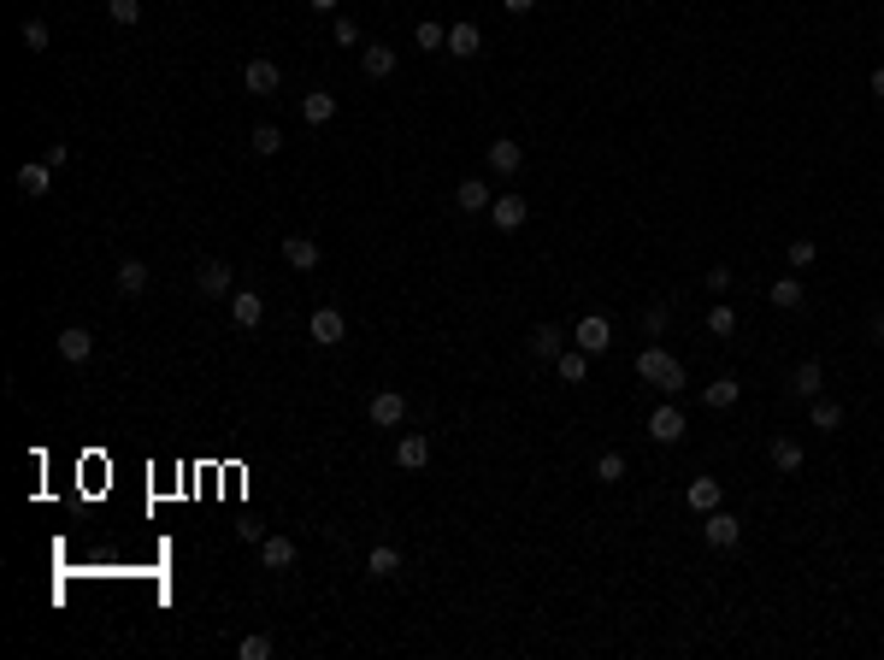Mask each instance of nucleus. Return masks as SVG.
<instances>
[{"instance_id":"f257e3e1","label":"nucleus","mask_w":884,"mask_h":660,"mask_svg":"<svg viewBox=\"0 0 884 660\" xmlns=\"http://www.w3.org/2000/svg\"><path fill=\"white\" fill-rule=\"evenodd\" d=\"M637 378H643L648 390H660V395H678V390L690 383L684 365H678L666 348H643V354H637Z\"/></svg>"},{"instance_id":"f03ea898","label":"nucleus","mask_w":884,"mask_h":660,"mask_svg":"<svg viewBox=\"0 0 884 660\" xmlns=\"http://www.w3.org/2000/svg\"><path fill=\"white\" fill-rule=\"evenodd\" d=\"M702 536L714 548H737L743 543V519H737V513H725V507H714V513H708V525H702Z\"/></svg>"},{"instance_id":"7ed1b4c3","label":"nucleus","mask_w":884,"mask_h":660,"mask_svg":"<svg viewBox=\"0 0 884 660\" xmlns=\"http://www.w3.org/2000/svg\"><path fill=\"white\" fill-rule=\"evenodd\" d=\"M572 337H578V348H584V354H607V348H614V324H607L602 313H589V319H578Z\"/></svg>"},{"instance_id":"20e7f679","label":"nucleus","mask_w":884,"mask_h":660,"mask_svg":"<svg viewBox=\"0 0 884 660\" xmlns=\"http://www.w3.org/2000/svg\"><path fill=\"white\" fill-rule=\"evenodd\" d=\"M307 330H313V342H319V348H337V342L348 337V319H342L337 307H319V313H313V324H307Z\"/></svg>"},{"instance_id":"39448f33","label":"nucleus","mask_w":884,"mask_h":660,"mask_svg":"<svg viewBox=\"0 0 884 660\" xmlns=\"http://www.w3.org/2000/svg\"><path fill=\"white\" fill-rule=\"evenodd\" d=\"M278 83H283V71L271 65V59H248V71H242V89H248V95H278Z\"/></svg>"},{"instance_id":"423d86ee","label":"nucleus","mask_w":884,"mask_h":660,"mask_svg":"<svg viewBox=\"0 0 884 660\" xmlns=\"http://www.w3.org/2000/svg\"><path fill=\"white\" fill-rule=\"evenodd\" d=\"M395 466H401V472H425V466H431V436H401V442H395Z\"/></svg>"},{"instance_id":"0eeeda50","label":"nucleus","mask_w":884,"mask_h":660,"mask_svg":"<svg viewBox=\"0 0 884 660\" xmlns=\"http://www.w3.org/2000/svg\"><path fill=\"white\" fill-rule=\"evenodd\" d=\"M490 219H495V230H519L525 219H531V207H525V195H495Z\"/></svg>"},{"instance_id":"6e6552de","label":"nucleus","mask_w":884,"mask_h":660,"mask_svg":"<svg viewBox=\"0 0 884 660\" xmlns=\"http://www.w3.org/2000/svg\"><path fill=\"white\" fill-rule=\"evenodd\" d=\"M365 419L390 431V424H401V419H408V401H401L395 390H383V395H372V407H365Z\"/></svg>"},{"instance_id":"1a4fd4ad","label":"nucleus","mask_w":884,"mask_h":660,"mask_svg":"<svg viewBox=\"0 0 884 660\" xmlns=\"http://www.w3.org/2000/svg\"><path fill=\"white\" fill-rule=\"evenodd\" d=\"M195 289H201L207 301H225V296H230V266H219V260H207V266L195 271Z\"/></svg>"},{"instance_id":"9d476101","label":"nucleus","mask_w":884,"mask_h":660,"mask_svg":"<svg viewBox=\"0 0 884 660\" xmlns=\"http://www.w3.org/2000/svg\"><path fill=\"white\" fill-rule=\"evenodd\" d=\"M89 354H95V337H89L83 324H71V330H59V360H71V365H83Z\"/></svg>"},{"instance_id":"9b49d317","label":"nucleus","mask_w":884,"mask_h":660,"mask_svg":"<svg viewBox=\"0 0 884 660\" xmlns=\"http://www.w3.org/2000/svg\"><path fill=\"white\" fill-rule=\"evenodd\" d=\"M283 260L295 271H319V242L313 236H283Z\"/></svg>"},{"instance_id":"f8f14e48","label":"nucleus","mask_w":884,"mask_h":660,"mask_svg":"<svg viewBox=\"0 0 884 660\" xmlns=\"http://www.w3.org/2000/svg\"><path fill=\"white\" fill-rule=\"evenodd\" d=\"M648 436H655V442H678V436H684V413L678 407H655L648 413Z\"/></svg>"},{"instance_id":"ddd939ff","label":"nucleus","mask_w":884,"mask_h":660,"mask_svg":"<svg viewBox=\"0 0 884 660\" xmlns=\"http://www.w3.org/2000/svg\"><path fill=\"white\" fill-rule=\"evenodd\" d=\"M719 478H690V490H684V501H690V513H714L719 507Z\"/></svg>"},{"instance_id":"4468645a","label":"nucleus","mask_w":884,"mask_h":660,"mask_svg":"<svg viewBox=\"0 0 884 660\" xmlns=\"http://www.w3.org/2000/svg\"><path fill=\"white\" fill-rule=\"evenodd\" d=\"M702 401H708L714 413H725V407H737V401H743V383H737V378H714V383L702 390Z\"/></svg>"},{"instance_id":"2eb2a0df","label":"nucleus","mask_w":884,"mask_h":660,"mask_svg":"<svg viewBox=\"0 0 884 660\" xmlns=\"http://www.w3.org/2000/svg\"><path fill=\"white\" fill-rule=\"evenodd\" d=\"M260 561H266L271 572H289L295 566V543L289 536H260Z\"/></svg>"},{"instance_id":"dca6fc26","label":"nucleus","mask_w":884,"mask_h":660,"mask_svg":"<svg viewBox=\"0 0 884 660\" xmlns=\"http://www.w3.org/2000/svg\"><path fill=\"white\" fill-rule=\"evenodd\" d=\"M395 572H401V548L395 543H378L365 554V578H395Z\"/></svg>"},{"instance_id":"f3484780","label":"nucleus","mask_w":884,"mask_h":660,"mask_svg":"<svg viewBox=\"0 0 884 660\" xmlns=\"http://www.w3.org/2000/svg\"><path fill=\"white\" fill-rule=\"evenodd\" d=\"M525 166V148H519V141H490V171H502V177H513V171H519Z\"/></svg>"},{"instance_id":"a211bd4d","label":"nucleus","mask_w":884,"mask_h":660,"mask_svg":"<svg viewBox=\"0 0 884 660\" xmlns=\"http://www.w3.org/2000/svg\"><path fill=\"white\" fill-rule=\"evenodd\" d=\"M47 183H54V166H47V159H42V166H36V159H30V166H18V189H24V195L42 201Z\"/></svg>"},{"instance_id":"6ab92c4d","label":"nucleus","mask_w":884,"mask_h":660,"mask_svg":"<svg viewBox=\"0 0 884 660\" xmlns=\"http://www.w3.org/2000/svg\"><path fill=\"white\" fill-rule=\"evenodd\" d=\"M230 319H236L242 330H253V324L266 319V301H260V296H248V289H242V296H230Z\"/></svg>"},{"instance_id":"aec40b11","label":"nucleus","mask_w":884,"mask_h":660,"mask_svg":"<svg viewBox=\"0 0 884 660\" xmlns=\"http://www.w3.org/2000/svg\"><path fill=\"white\" fill-rule=\"evenodd\" d=\"M301 118H307V124H330V118H337V95H324V89H313V95L301 100Z\"/></svg>"},{"instance_id":"412c9836","label":"nucleus","mask_w":884,"mask_h":660,"mask_svg":"<svg viewBox=\"0 0 884 660\" xmlns=\"http://www.w3.org/2000/svg\"><path fill=\"white\" fill-rule=\"evenodd\" d=\"M767 454H772V472H802V442L796 436H778Z\"/></svg>"},{"instance_id":"4be33fe9","label":"nucleus","mask_w":884,"mask_h":660,"mask_svg":"<svg viewBox=\"0 0 884 660\" xmlns=\"http://www.w3.org/2000/svg\"><path fill=\"white\" fill-rule=\"evenodd\" d=\"M790 390H796V395H820V390H826V372H820V360H802L796 372H790Z\"/></svg>"},{"instance_id":"5701e85b","label":"nucleus","mask_w":884,"mask_h":660,"mask_svg":"<svg viewBox=\"0 0 884 660\" xmlns=\"http://www.w3.org/2000/svg\"><path fill=\"white\" fill-rule=\"evenodd\" d=\"M477 47H484V36H477V24H466V18H460V24H454V30H449V54H460V59H472V54H477Z\"/></svg>"},{"instance_id":"b1692460","label":"nucleus","mask_w":884,"mask_h":660,"mask_svg":"<svg viewBox=\"0 0 884 660\" xmlns=\"http://www.w3.org/2000/svg\"><path fill=\"white\" fill-rule=\"evenodd\" d=\"M531 354H536V360H561V330H554V324H536V330H531Z\"/></svg>"},{"instance_id":"393cba45","label":"nucleus","mask_w":884,"mask_h":660,"mask_svg":"<svg viewBox=\"0 0 884 660\" xmlns=\"http://www.w3.org/2000/svg\"><path fill=\"white\" fill-rule=\"evenodd\" d=\"M454 201H460V212H484V207H490V183L466 177L460 189H454Z\"/></svg>"},{"instance_id":"a878e982","label":"nucleus","mask_w":884,"mask_h":660,"mask_svg":"<svg viewBox=\"0 0 884 660\" xmlns=\"http://www.w3.org/2000/svg\"><path fill=\"white\" fill-rule=\"evenodd\" d=\"M390 71H395V47H383V42H365V77H378V83H383Z\"/></svg>"},{"instance_id":"bb28decb","label":"nucleus","mask_w":884,"mask_h":660,"mask_svg":"<svg viewBox=\"0 0 884 660\" xmlns=\"http://www.w3.org/2000/svg\"><path fill=\"white\" fill-rule=\"evenodd\" d=\"M142 289H148V266H142V260H124V266H118V296H142Z\"/></svg>"},{"instance_id":"cd10ccee","label":"nucleus","mask_w":884,"mask_h":660,"mask_svg":"<svg viewBox=\"0 0 884 660\" xmlns=\"http://www.w3.org/2000/svg\"><path fill=\"white\" fill-rule=\"evenodd\" d=\"M554 372H561V383H584L589 378V354L578 348V354H561V360H554Z\"/></svg>"},{"instance_id":"c85d7f7f","label":"nucleus","mask_w":884,"mask_h":660,"mask_svg":"<svg viewBox=\"0 0 884 660\" xmlns=\"http://www.w3.org/2000/svg\"><path fill=\"white\" fill-rule=\"evenodd\" d=\"M248 148H253V154H278V148H283V130L278 124H260V130H253V136H248Z\"/></svg>"},{"instance_id":"c756f323","label":"nucleus","mask_w":884,"mask_h":660,"mask_svg":"<svg viewBox=\"0 0 884 660\" xmlns=\"http://www.w3.org/2000/svg\"><path fill=\"white\" fill-rule=\"evenodd\" d=\"M808 419H814V431H837V424H843V407H837V401H820V395H814V413H808Z\"/></svg>"},{"instance_id":"7c9ffc66","label":"nucleus","mask_w":884,"mask_h":660,"mask_svg":"<svg viewBox=\"0 0 884 660\" xmlns=\"http://www.w3.org/2000/svg\"><path fill=\"white\" fill-rule=\"evenodd\" d=\"M413 42H419L425 54H436V47H449V30H442V24H431V18H425V24L413 30Z\"/></svg>"},{"instance_id":"2f4dec72","label":"nucleus","mask_w":884,"mask_h":660,"mask_svg":"<svg viewBox=\"0 0 884 660\" xmlns=\"http://www.w3.org/2000/svg\"><path fill=\"white\" fill-rule=\"evenodd\" d=\"M236 655H242V660H271V637H266V631L242 637V643H236Z\"/></svg>"},{"instance_id":"473e14b6","label":"nucleus","mask_w":884,"mask_h":660,"mask_svg":"<svg viewBox=\"0 0 884 660\" xmlns=\"http://www.w3.org/2000/svg\"><path fill=\"white\" fill-rule=\"evenodd\" d=\"M772 307H802V283L796 278H778V283H772Z\"/></svg>"},{"instance_id":"72a5a7b5","label":"nucleus","mask_w":884,"mask_h":660,"mask_svg":"<svg viewBox=\"0 0 884 660\" xmlns=\"http://www.w3.org/2000/svg\"><path fill=\"white\" fill-rule=\"evenodd\" d=\"M47 42H54V36H47L42 18H24V47H30V54H47Z\"/></svg>"},{"instance_id":"f704fd0d","label":"nucleus","mask_w":884,"mask_h":660,"mask_svg":"<svg viewBox=\"0 0 884 660\" xmlns=\"http://www.w3.org/2000/svg\"><path fill=\"white\" fill-rule=\"evenodd\" d=\"M596 478H602V484H619V478H625V454H614V449H607L602 460H596Z\"/></svg>"},{"instance_id":"c9c22d12","label":"nucleus","mask_w":884,"mask_h":660,"mask_svg":"<svg viewBox=\"0 0 884 660\" xmlns=\"http://www.w3.org/2000/svg\"><path fill=\"white\" fill-rule=\"evenodd\" d=\"M107 18H113V24H136V18H142V0H107Z\"/></svg>"},{"instance_id":"e433bc0d","label":"nucleus","mask_w":884,"mask_h":660,"mask_svg":"<svg viewBox=\"0 0 884 660\" xmlns=\"http://www.w3.org/2000/svg\"><path fill=\"white\" fill-rule=\"evenodd\" d=\"M708 330H714V337H731V330H737V313H731V307H714V313H708Z\"/></svg>"},{"instance_id":"4c0bfd02","label":"nucleus","mask_w":884,"mask_h":660,"mask_svg":"<svg viewBox=\"0 0 884 660\" xmlns=\"http://www.w3.org/2000/svg\"><path fill=\"white\" fill-rule=\"evenodd\" d=\"M814 242H808V236H796V242H790V266H814Z\"/></svg>"},{"instance_id":"58836bf2","label":"nucleus","mask_w":884,"mask_h":660,"mask_svg":"<svg viewBox=\"0 0 884 660\" xmlns=\"http://www.w3.org/2000/svg\"><path fill=\"white\" fill-rule=\"evenodd\" d=\"M666 319H673V313H666V301H655V307L643 313V330L655 337V330H666Z\"/></svg>"},{"instance_id":"ea45409f","label":"nucleus","mask_w":884,"mask_h":660,"mask_svg":"<svg viewBox=\"0 0 884 660\" xmlns=\"http://www.w3.org/2000/svg\"><path fill=\"white\" fill-rule=\"evenodd\" d=\"M708 289H714V296H725V289H731V266H714V271H708Z\"/></svg>"},{"instance_id":"a19ab883","label":"nucleus","mask_w":884,"mask_h":660,"mask_svg":"<svg viewBox=\"0 0 884 660\" xmlns=\"http://www.w3.org/2000/svg\"><path fill=\"white\" fill-rule=\"evenodd\" d=\"M307 6H313V13H337L342 0H307Z\"/></svg>"},{"instance_id":"79ce46f5","label":"nucleus","mask_w":884,"mask_h":660,"mask_svg":"<svg viewBox=\"0 0 884 660\" xmlns=\"http://www.w3.org/2000/svg\"><path fill=\"white\" fill-rule=\"evenodd\" d=\"M502 6H507V13H531L536 0H502Z\"/></svg>"},{"instance_id":"37998d69","label":"nucleus","mask_w":884,"mask_h":660,"mask_svg":"<svg viewBox=\"0 0 884 660\" xmlns=\"http://www.w3.org/2000/svg\"><path fill=\"white\" fill-rule=\"evenodd\" d=\"M872 95H879V100H884V65H879V71H872Z\"/></svg>"}]
</instances>
